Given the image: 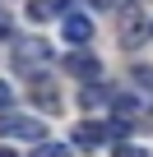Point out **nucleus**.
<instances>
[{
    "label": "nucleus",
    "mask_w": 153,
    "mask_h": 157,
    "mask_svg": "<svg viewBox=\"0 0 153 157\" xmlns=\"http://www.w3.org/2000/svg\"><path fill=\"white\" fill-rule=\"evenodd\" d=\"M0 134H5V139L42 143V139H46V125H42V120H33V116H5V120H0Z\"/></svg>",
    "instance_id": "1"
},
{
    "label": "nucleus",
    "mask_w": 153,
    "mask_h": 157,
    "mask_svg": "<svg viewBox=\"0 0 153 157\" xmlns=\"http://www.w3.org/2000/svg\"><path fill=\"white\" fill-rule=\"evenodd\" d=\"M37 65H46V42H37V37H23V42H14V69L33 74Z\"/></svg>",
    "instance_id": "2"
},
{
    "label": "nucleus",
    "mask_w": 153,
    "mask_h": 157,
    "mask_svg": "<svg viewBox=\"0 0 153 157\" xmlns=\"http://www.w3.org/2000/svg\"><path fill=\"white\" fill-rule=\"evenodd\" d=\"M111 139V125H98V120H84V125H74V143L79 148H98Z\"/></svg>",
    "instance_id": "3"
},
{
    "label": "nucleus",
    "mask_w": 153,
    "mask_h": 157,
    "mask_svg": "<svg viewBox=\"0 0 153 157\" xmlns=\"http://www.w3.org/2000/svg\"><path fill=\"white\" fill-rule=\"evenodd\" d=\"M148 106H144V97H135V93H116L111 97V116L116 120H139Z\"/></svg>",
    "instance_id": "4"
},
{
    "label": "nucleus",
    "mask_w": 153,
    "mask_h": 157,
    "mask_svg": "<svg viewBox=\"0 0 153 157\" xmlns=\"http://www.w3.org/2000/svg\"><path fill=\"white\" fill-rule=\"evenodd\" d=\"M65 69H70L74 78H98V74H102L98 56H88V51H74V56H65Z\"/></svg>",
    "instance_id": "5"
},
{
    "label": "nucleus",
    "mask_w": 153,
    "mask_h": 157,
    "mask_svg": "<svg viewBox=\"0 0 153 157\" xmlns=\"http://www.w3.org/2000/svg\"><path fill=\"white\" fill-rule=\"evenodd\" d=\"M65 42H74V46H88V42H93V19H84V14H70V19H65Z\"/></svg>",
    "instance_id": "6"
},
{
    "label": "nucleus",
    "mask_w": 153,
    "mask_h": 157,
    "mask_svg": "<svg viewBox=\"0 0 153 157\" xmlns=\"http://www.w3.org/2000/svg\"><path fill=\"white\" fill-rule=\"evenodd\" d=\"M56 14H60V0H28V19L46 23V19H56Z\"/></svg>",
    "instance_id": "7"
},
{
    "label": "nucleus",
    "mask_w": 153,
    "mask_h": 157,
    "mask_svg": "<svg viewBox=\"0 0 153 157\" xmlns=\"http://www.w3.org/2000/svg\"><path fill=\"white\" fill-rule=\"evenodd\" d=\"M79 102H84V106H98V102H111V93H107V88H84Z\"/></svg>",
    "instance_id": "8"
},
{
    "label": "nucleus",
    "mask_w": 153,
    "mask_h": 157,
    "mask_svg": "<svg viewBox=\"0 0 153 157\" xmlns=\"http://www.w3.org/2000/svg\"><path fill=\"white\" fill-rule=\"evenodd\" d=\"M33 157H70V148H65V143H37Z\"/></svg>",
    "instance_id": "9"
},
{
    "label": "nucleus",
    "mask_w": 153,
    "mask_h": 157,
    "mask_svg": "<svg viewBox=\"0 0 153 157\" xmlns=\"http://www.w3.org/2000/svg\"><path fill=\"white\" fill-rule=\"evenodd\" d=\"M135 83H144V88H153V69H148V65H135Z\"/></svg>",
    "instance_id": "10"
},
{
    "label": "nucleus",
    "mask_w": 153,
    "mask_h": 157,
    "mask_svg": "<svg viewBox=\"0 0 153 157\" xmlns=\"http://www.w3.org/2000/svg\"><path fill=\"white\" fill-rule=\"evenodd\" d=\"M116 157H148V152L135 148V143H116Z\"/></svg>",
    "instance_id": "11"
},
{
    "label": "nucleus",
    "mask_w": 153,
    "mask_h": 157,
    "mask_svg": "<svg viewBox=\"0 0 153 157\" xmlns=\"http://www.w3.org/2000/svg\"><path fill=\"white\" fill-rule=\"evenodd\" d=\"M10 102H14V88H10V83H0V111H5Z\"/></svg>",
    "instance_id": "12"
},
{
    "label": "nucleus",
    "mask_w": 153,
    "mask_h": 157,
    "mask_svg": "<svg viewBox=\"0 0 153 157\" xmlns=\"http://www.w3.org/2000/svg\"><path fill=\"white\" fill-rule=\"evenodd\" d=\"M88 5H93V10H102V14H107V10H116V5H121V0H88Z\"/></svg>",
    "instance_id": "13"
},
{
    "label": "nucleus",
    "mask_w": 153,
    "mask_h": 157,
    "mask_svg": "<svg viewBox=\"0 0 153 157\" xmlns=\"http://www.w3.org/2000/svg\"><path fill=\"white\" fill-rule=\"evenodd\" d=\"M0 37H10V14L0 10Z\"/></svg>",
    "instance_id": "14"
},
{
    "label": "nucleus",
    "mask_w": 153,
    "mask_h": 157,
    "mask_svg": "<svg viewBox=\"0 0 153 157\" xmlns=\"http://www.w3.org/2000/svg\"><path fill=\"white\" fill-rule=\"evenodd\" d=\"M0 157H14V148H0Z\"/></svg>",
    "instance_id": "15"
},
{
    "label": "nucleus",
    "mask_w": 153,
    "mask_h": 157,
    "mask_svg": "<svg viewBox=\"0 0 153 157\" xmlns=\"http://www.w3.org/2000/svg\"><path fill=\"white\" fill-rule=\"evenodd\" d=\"M148 33H153V28H148Z\"/></svg>",
    "instance_id": "16"
}]
</instances>
